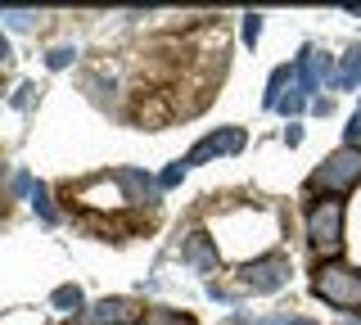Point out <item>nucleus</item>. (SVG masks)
Segmentation results:
<instances>
[{
	"label": "nucleus",
	"mask_w": 361,
	"mask_h": 325,
	"mask_svg": "<svg viewBox=\"0 0 361 325\" xmlns=\"http://www.w3.org/2000/svg\"><path fill=\"white\" fill-rule=\"evenodd\" d=\"M149 325H195L190 317H176V312H167V307H154L149 312Z\"/></svg>",
	"instance_id": "dca6fc26"
},
{
	"label": "nucleus",
	"mask_w": 361,
	"mask_h": 325,
	"mask_svg": "<svg viewBox=\"0 0 361 325\" xmlns=\"http://www.w3.org/2000/svg\"><path fill=\"white\" fill-rule=\"evenodd\" d=\"M325 82H334V63H330V54H321V50H302L298 68H293V86H298V95L307 99V95L321 91Z\"/></svg>",
	"instance_id": "39448f33"
},
{
	"label": "nucleus",
	"mask_w": 361,
	"mask_h": 325,
	"mask_svg": "<svg viewBox=\"0 0 361 325\" xmlns=\"http://www.w3.org/2000/svg\"><path fill=\"white\" fill-rule=\"evenodd\" d=\"M32 204H37L41 221H54V204H50V195H45V185H37V190H32Z\"/></svg>",
	"instance_id": "f3484780"
},
{
	"label": "nucleus",
	"mask_w": 361,
	"mask_h": 325,
	"mask_svg": "<svg viewBox=\"0 0 361 325\" xmlns=\"http://www.w3.org/2000/svg\"><path fill=\"white\" fill-rule=\"evenodd\" d=\"M50 302H54L59 312H77V307H82L86 298H82V289H77V285H59V289H54V298H50Z\"/></svg>",
	"instance_id": "ddd939ff"
},
{
	"label": "nucleus",
	"mask_w": 361,
	"mask_h": 325,
	"mask_svg": "<svg viewBox=\"0 0 361 325\" xmlns=\"http://www.w3.org/2000/svg\"><path fill=\"white\" fill-rule=\"evenodd\" d=\"M361 181V149L353 145V149H338V154H330L321 167L312 172V190H325V195H343V190H353Z\"/></svg>",
	"instance_id": "7ed1b4c3"
},
{
	"label": "nucleus",
	"mask_w": 361,
	"mask_h": 325,
	"mask_svg": "<svg viewBox=\"0 0 361 325\" xmlns=\"http://www.w3.org/2000/svg\"><path fill=\"white\" fill-rule=\"evenodd\" d=\"M257 37H262V14H244V41L257 46Z\"/></svg>",
	"instance_id": "6ab92c4d"
},
{
	"label": "nucleus",
	"mask_w": 361,
	"mask_h": 325,
	"mask_svg": "<svg viewBox=\"0 0 361 325\" xmlns=\"http://www.w3.org/2000/svg\"><path fill=\"white\" fill-rule=\"evenodd\" d=\"M293 325H312V321H293Z\"/></svg>",
	"instance_id": "393cba45"
},
{
	"label": "nucleus",
	"mask_w": 361,
	"mask_h": 325,
	"mask_svg": "<svg viewBox=\"0 0 361 325\" xmlns=\"http://www.w3.org/2000/svg\"><path fill=\"white\" fill-rule=\"evenodd\" d=\"M32 190H37V185H32V176L18 172V176H14V195H32Z\"/></svg>",
	"instance_id": "4be33fe9"
},
{
	"label": "nucleus",
	"mask_w": 361,
	"mask_h": 325,
	"mask_svg": "<svg viewBox=\"0 0 361 325\" xmlns=\"http://www.w3.org/2000/svg\"><path fill=\"white\" fill-rule=\"evenodd\" d=\"M185 172H190V167H185V159H176V163L167 167L163 176H158V185H163V190H167V185H180V181H185Z\"/></svg>",
	"instance_id": "2eb2a0df"
},
{
	"label": "nucleus",
	"mask_w": 361,
	"mask_h": 325,
	"mask_svg": "<svg viewBox=\"0 0 361 325\" xmlns=\"http://www.w3.org/2000/svg\"><path fill=\"white\" fill-rule=\"evenodd\" d=\"M334 86H338V91H357V86H361V46H353L343 54V63L334 68Z\"/></svg>",
	"instance_id": "9b49d317"
},
{
	"label": "nucleus",
	"mask_w": 361,
	"mask_h": 325,
	"mask_svg": "<svg viewBox=\"0 0 361 325\" xmlns=\"http://www.w3.org/2000/svg\"><path fill=\"white\" fill-rule=\"evenodd\" d=\"M293 82V68H276L271 73V82H267V109H276L280 99H285V86Z\"/></svg>",
	"instance_id": "f8f14e48"
},
{
	"label": "nucleus",
	"mask_w": 361,
	"mask_h": 325,
	"mask_svg": "<svg viewBox=\"0 0 361 325\" xmlns=\"http://www.w3.org/2000/svg\"><path fill=\"white\" fill-rule=\"evenodd\" d=\"M135 317H140V307L131 298H99L90 307H82V321L77 325H131Z\"/></svg>",
	"instance_id": "0eeeda50"
},
{
	"label": "nucleus",
	"mask_w": 361,
	"mask_h": 325,
	"mask_svg": "<svg viewBox=\"0 0 361 325\" xmlns=\"http://www.w3.org/2000/svg\"><path fill=\"white\" fill-rule=\"evenodd\" d=\"M0 18H5L9 27H18V32L37 27V9H0Z\"/></svg>",
	"instance_id": "4468645a"
},
{
	"label": "nucleus",
	"mask_w": 361,
	"mask_h": 325,
	"mask_svg": "<svg viewBox=\"0 0 361 325\" xmlns=\"http://www.w3.org/2000/svg\"><path fill=\"white\" fill-rule=\"evenodd\" d=\"M357 122H361V109H357Z\"/></svg>",
	"instance_id": "bb28decb"
},
{
	"label": "nucleus",
	"mask_w": 361,
	"mask_h": 325,
	"mask_svg": "<svg viewBox=\"0 0 361 325\" xmlns=\"http://www.w3.org/2000/svg\"><path fill=\"white\" fill-rule=\"evenodd\" d=\"M244 285L253 294H276V289L289 285V257L285 253H267V257H253L244 266Z\"/></svg>",
	"instance_id": "20e7f679"
},
{
	"label": "nucleus",
	"mask_w": 361,
	"mask_h": 325,
	"mask_svg": "<svg viewBox=\"0 0 361 325\" xmlns=\"http://www.w3.org/2000/svg\"><path fill=\"white\" fill-rule=\"evenodd\" d=\"M118 176V185H122V195H127V204H140V208H154L158 204V185L149 172H140V167H122V172H113Z\"/></svg>",
	"instance_id": "6e6552de"
},
{
	"label": "nucleus",
	"mask_w": 361,
	"mask_h": 325,
	"mask_svg": "<svg viewBox=\"0 0 361 325\" xmlns=\"http://www.w3.org/2000/svg\"><path fill=\"white\" fill-rule=\"evenodd\" d=\"M312 289L330 302V307H338V312H357L361 307V271H357V266L321 262L316 276H312Z\"/></svg>",
	"instance_id": "f257e3e1"
},
{
	"label": "nucleus",
	"mask_w": 361,
	"mask_h": 325,
	"mask_svg": "<svg viewBox=\"0 0 361 325\" xmlns=\"http://www.w3.org/2000/svg\"><path fill=\"white\" fill-rule=\"evenodd\" d=\"M240 149H244V131L240 127H221V131H212V136H203L195 149L185 154V167L208 163V159H226V154H240Z\"/></svg>",
	"instance_id": "423d86ee"
},
{
	"label": "nucleus",
	"mask_w": 361,
	"mask_h": 325,
	"mask_svg": "<svg viewBox=\"0 0 361 325\" xmlns=\"http://www.w3.org/2000/svg\"><path fill=\"white\" fill-rule=\"evenodd\" d=\"M73 59H77V50H73V46H59V50L45 54V63H50V68H68Z\"/></svg>",
	"instance_id": "a211bd4d"
},
{
	"label": "nucleus",
	"mask_w": 361,
	"mask_h": 325,
	"mask_svg": "<svg viewBox=\"0 0 361 325\" xmlns=\"http://www.w3.org/2000/svg\"><path fill=\"white\" fill-rule=\"evenodd\" d=\"M82 204L86 208H127V195H122L118 176H109V181H90L82 190Z\"/></svg>",
	"instance_id": "9d476101"
},
{
	"label": "nucleus",
	"mask_w": 361,
	"mask_h": 325,
	"mask_svg": "<svg viewBox=\"0 0 361 325\" xmlns=\"http://www.w3.org/2000/svg\"><path fill=\"white\" fill-rule=\"evenodd\" d=\"M353 325H361V317H353Z\"/></svg>",
	"instance_id": "a878e982"
},
{
	"label": "nucleus",
	"mask_w": 361,
	"mask_h": 325,
	"mask_svg": "<svg viewBox=\"0 0 361 325\" xmlns=\"http://www.w3.org/2000/svg\"><path fill=\"white\" fill-rule=\"evenodd\" d=\"M180 262H190L195 271H217V244L208 240V235H190L185 244H180Z\"/></svg>",
	"instance_id": "1a4fd4ad"
},
{
	"label": "nucleus",
	"mask_w": 361,
	"mask_h": 325,
	"mask_svg": "<svg viewBox=\"0 0 361 325\" xmlns=\"http://www.w3.org/2000/svg\"><path fill=\"white\" fill-rule=\"evenodd\" d=\"M302 104H307V99H302L298 91H293V95H285V99H280L276 109H280V114H302Z\"/></svg>",
	"instance_id": "aec40b11"
},
{
	"label": "nucleus",
	"mask_w": 361,
	"mask_h": 325,
	"mask_svg": "<svg viewBox=\"0 0 361 325\" xmlns=\"http://www.w3.org/2000/svg\"><path fill=\"white\" fill-rule=\"evenodd\" d=\"M5 59H9V41L0 37V63H5Z\"/></svg>",
	"instance_id": "b1692460"
},
{
	"label": "nucleus",
	"mask_w": 361,
	"mask_h": 325,
	"mask_svg": "<svg viewBox=\"0 0 361 325\" xmlns=\"http://www.w3.org/2000/svg\"><path fill=\"white\" fill-rule=\"evenodd\" d=\"M257 325H293L289 317H267V321H257Z\"/></svg>",
	"instance_id": "5701e85b"
},
{
	"label": "nucleus",
	"mask_w": 361,
	"mask_h": 325,
	"mask_svg": "<svg viewBox=\"0 0 361 325\" xmlns=\"http://www.w3.org/2000/svg\"><path fill=\"white\" fill-rule=\"evenodd\" d=\"M307 244L321 257H334L343 244V204L338 199H316L307 208Z\"/></svg>",
	"instance_id": "f03ea898"
},
{
	"label": "nucleus",
	"mask_w": 361,
	"mask_h": 325,
	"mask_svg": "<svg viewBox=\"0 0 361 325\" xmlns=\"http://www.w3.org/2000/svg\"><path fill=\"white\" fill-rule=\"evenodd\" d=\"M32 91H37L32 82H27V86H18V95H14V109H27V104H32Z\"/></svg>",
	"instance_id": "412c9836"
}]
</instances>
